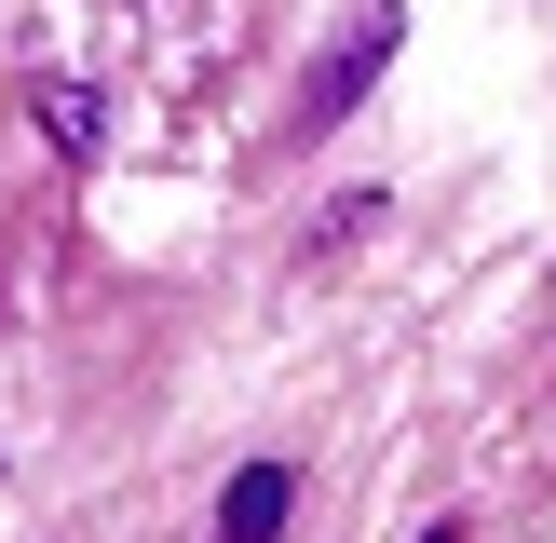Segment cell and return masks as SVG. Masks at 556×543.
I'll return each instance as SVG.
<instances>
[{"label": "cell", "instance_id": "1", "mask_svg": "<svg viewBox=\"0 0 556 543\" xmlns=\"http://www.w3.org/2000/svg\"><path fill=\"white\" fill-rule=\"evenodd\" d=\"M380 54H394V14H367V27H353V41H340V54L313 68V96H299V123H340V109H353V81H367Z\"/></svg>", "mask_w": 556, "mask_h": 543}, {"label": "cell", "instance_id": "2", "mask_svg": "<svg viewBox=\"0 0 556 543\" xmlns=\"http://www.w3.org/2000/svg\"><path fill=\"white\" fill-rule=\"evenodd\" d=\"M286 503H299V476H286V462H244V476H231V503H217V530H231V543H271V530H286Z\"/></svg>", "mask_w": 556, "mask_h": 543}, {"label": "cell", "instance_id": "3", "mask_svg": "<svg viewBox=\"0 0 556 543\" xmlns=\"http://www.w3.org/2000/svg\"><path fill=\"white\" fill-rule=\"evenodd\" d=\"M27 109H41V150H54V163H96V136H109L96 81H41V96H27Z\"/></svg>", "mask_w": 556, "mask_h": 543}]
</instances>
